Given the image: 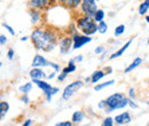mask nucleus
I'll return each instance as SVG.
<instances>
[{
	"mask_svg": "<svg viewBox=\"0 0 149 126\" xmlns=\"http://www.w3.org/2000/svg\"><path fill=\"white\" fill-rule=\"evenodd\" d=\"M33 46L36 49L44 51V52H51L56 46V33L53 32L51 29H42L37 28L32 31L30 37Z\"/></svg>",
	"mask_w": 149,
	"mask_h": 126,
	"instance_id": "f257e3e1",
	"label": "nucleus"
},
{
	"mask_svg": "<svg viewBox=\"0 0 149 126\" xmlns=\"http://www.w3.org/2000/svg\"><path fill=\"white\" fill-rule=\"evenodd\" d=\"M106 112H112L113 110L117 109H124L129 106V99L123 94V93H115L108 96L106 100Z\"/></svg>",
	"mask_w": 149,
	"mask_h": 126,
	"instance_id": "f03ea898",
	"label": "nucleus"
},
{
	"mask_svg": "<svg viewBox=\"0 0 149 126\" xmlns=\"http://www.w3.org/2000/svg\"><path fill=\"white\" fill-rule=\"evenodd\" d=\"M77 29L80 30L84 35L91 36V35L96 33L97 25H96V22L94 21L93 17L84 15V16H81V17H79L77 19Z\"/></svg>",
	"mask_w": 149,
	"mask_h": 126,
	"instance_id": "7ed1b4c3",
	"label": "nucleus"
},
{
	"mask_svg": "<svg viewBox=\"0 0 149 126\" xmlns=\"http://www.w3.org/2000/svg\"><path fill=\"white\" fill-rule=\"evenodd\" d=\"M83 85H84V83H83L81 80H76L74 83L69 84V85L64 88L63 93H62V99H63L64 101H69V99H71V96L74 95V93L78 92V90L83 87Z\"/></svg>",
	"mask_w": 149,
	"mask_h": 126,
	"instance_id": "20e7f679",
	"label": "nucleus"
},
{
	"mask_svg": "<svg viewBox=\"0 0 149 126\" xmlns=\"http://www.w3.org/2000/svg\"><path fill=\"white\" fill-rule=\"evenodd\" d=\"M97 12L96 0H83L81 1V13L90 17H94Z\"/></svg>",
	"mask_w": 149,
	"mask_h": 126,
	"instance_id": "39448f33",
	"label": "nucleus"
},
{
	"mask_svg": "<svg viewBox=\"0 0 149 126\" xmlns=\"http://www.w3.org/2000/svg\"><path fill=\"white\" fill-rule=\"evenodd\" d=\"M72 40H74V45H72V49H78V48H81L84 45L88 44L92 41V38L86 35H78V33H74L72 37Z\"/></svg>",
	"mask_w": 149,
	"mask_h": 126,
	"instance_id": "423d86ee",
	"label": "nucleus"
},
{
	"mask_svg": "<svg viewBox=\"0 0 149 126\" xmlns=\"http://www.w3.org/2000/svg\"><path fill=\"white\" fill-rule=\"evenodd\" d=\"M74 45V40L71 37H65L60 41V52L61 54H68L71 49V46Z\"/></svg>",
	"mask_w": 149,
	"mask_h": 126,
	"instance_id": "0eeeda50",
	"label": "nucleus"
},
{
	"mask_svg": "<svg viewBox=\"0 0 149 126\" xmlns=\"http://www.w3.org/2000/svg\"><path fill=\"white\" fill-rule=\"evenodd\" d=\"M53 2V0H30L29 1V7L32 9H45L47 8L51 3Z\"/></svg>",
	"mask_w": 149,
	"mask_h": 126,
	"instance_id": "6e6552de",
	"label": "nucleus"
},
{
	"mask_svg": "<svg viewBox=\"0 0 149 126\" xmlns=\"http://www.w3.org/2000/svg\"><path fill=\"white\" fill-rule=\"evenodd\" d=\"M113 120H115V123H116L117 125H126V124L131 123L132 118H131L130 112L124 111V112H122V113H119V115L115 116Z\"/></svg>",
	"mask_w": 149,
	"mask_h": 126,
	"instance_id": "1a4fd4ad",
	"label": "nucleus"
},
{
	"mask_svg": "<svg viewBox=\"0 0 149 126\" xmlns=\"http://www.w3.org/2000/svg\"><path fill=\"white\" fill-rule=\"evenodd\" d=\"M32 68H42V67H49V61H47L42 55H35L32 60Z\"/></svg>",
	"mask_w": 149,
	"mask_h": 126,
	"instance_id": "9d476101",
	"label": "nucleus"
},
{
	"mask_svg": "<svg viewBox=\"0 0 149 126\" xmlns=\"http://www.w3.org/2000/svg\"><path fill=\"white\" fill-rule=\"evenodd\" d=\"M32 83H35L38 87L42 90V93H44L45 95H46L48 92H51L52 88H53V86H52L49 83L45 81L44 79H32Z\"/></svg>",
	"mask_w": 149,
	"mask_h": 126,
	"instance_id": "9b49d317",
	"label": "nucleus"
},
{
	"mask_svg": "<svg viewBox=\"0 0 149 126\" xmlns=\"http://www.w3.org/2000/svg\"><path fill=\"white\" fill-rule=\"evenodd\" d=\"M29 73H30V77L32 79H45V78H47V74L40 68H33Z\"/></svg>",
	"mask_w": 149,
	"mask_h": 126,
	"instance_id": "f8f14e48",
	"label": "nucleus"
},
{
	"mask_svg": "<svg viewBox=\"0 0 149 126\" xmlns=\"http://www.w3.org/2000/svg\"><path fill=\"white\" fill-rule=\"evenodd\" d=\"M132 41H133V40H132V39H130V40H129V41H127V42H126L124 46H122V47H120V48H119L117 52H115L113 54L110 55V56H109V58H110V60H115V58H117V57L122 56V55H123L124 53H125V52H126V49L129 48V46H130L131 44H132Z\"/></svg>",
	"mask_w": 149,
	"mask_h": 126,
	"instance_id": "ddd939ff",
	"label": "nucleus"
},
{
	"mask_svg": "<svg viewBox=\"0 0 149 126\" xmlns=\"http://www.w3.org/2000/svg\"><path fill=\"white\" fill-rule=\"evenodd\" d=\"M63 6L68 7V8H71V9H74L77 8L79 5H81V1L83 0H58Z\"/></svg>",
	"mask_w": 149,
	"mask_h": 126,
	"instance_id": "4468645a",
	"label": "nucleus"
},
{
	"mask_svg": "<svg viewBox=\"0 0 149 126\" xmlns=\"http://www.w3.org/2000/svg\"><path fill=\"white\" fill-rule=\"evenodd\" d=\"M85 119V113L81 111V110H77L72 113V117H71V122L74 124H78V123H81L83 120Z\"/></svg>",
	"mask_w": 149,
	"mask_h": 126,
	"instance_id": "2eb2a0df",
	"label": "nucleus"
},
{
	"mask_svg": "<svg viewBox=\"0 0 149 126\" xmlns=\"http://www.w3.org/2000/svg\"><path fill=\"white\" fill-rule=\"evenodd\" d=\"M106 74H107V73L104 71H102V70H96V71H94L93 73H92V76H91V78H92L91 84H96V83H99Z\"/></svg>",
	"mask_w": 149,
	"mask_h": 126,
	"instance_id": "dca6fc26",
	"label": "nucleus"
},
{
	"mask_svg": "<svg viewBox=\"0 0 149 126\" xmlns=\"http://www.w3.org/2000/svg\"><path fill=\"white\" fill-rule=\"evenodd\" d=\"M140 64H142V58H141V57H135L134 61H133L130 65L124 70V73H129V72L133 71V70H134L135 68H138Z\"/></svg>",
	"mask_w": 149,
	"mask_h": 126,
	"instance_id": "f3484780",
	"label": "nucleus"
},
{
	"mask_svg": "<svg viewBox=\"0 0 149 126\" xmlns=\"http://www.w3.org/2000/svg\"><path fill=\"white\" fill-rule=\"evenodd\" d=\"M29 14H30V16H31V23H32V24H36L37 22L40 21V18H41V14H40V12H39L38 9H32V8H30V9H29Z\"/></svg>",
	"mask_w": 149,
	"mask_h": 126,
	"instance_id": "a211bd4d",
	"label": "nucleus"
},
{
	"mask_svg": "<svg viewBox=\"0 0 149 126\" xmlns=\"http://www.w3.org/2000/svg\"><path fill=\"white\" fill-rule=\"evenodd\" d=\"M8 110H9V104H8V102L1 101V102H0V118H1V119L5 118V116H6V113L8 112Z\"/></svg>",
	"mask_w": 149,
	"mask_h": 126,
	"instance_id": "6ab92c4d",
	"label": "nucleus"
},
{
	"mask_svg": "<svg viewBox=\"0 0 149 126\" xmlns=\"http://www.w3.org/2000/svg\"><path fill=\"white\" fill-rule=\"evenodd\" d=\"M76 64H74V58H71L70 61H69V63H68V67L67 68H64V69H62V72H65V73H71V72L76 71Z\"/></svg>",
	"mask_w": 149,
	"mask_h": 126,
	"instance_id": "aec40b11",
	"label": "nucleus"
},
{
	"mask_svg": "<svg viewBox=\"0 0 149 126\" xmlns=\"http://www.w3.org/2000/svg\"><path fill=\"white\" fill-rule=\"evenodd\" d=\"M115 84V80L112 79V80H108V81H106V83H102V84H97L95 87H94V90H96V92H99V90H103V88H106V87H108V86H111Z\"/></svg>",
	"mask_w": 149,
	"mask_h": 126,
	"instance_id": "412c9836",
	"label": "nucleus"
},
{
	"mask_svg": "<svg viewBox=\"0 0 149 126\" xmlns=\"http://www.w3.org/2000/svg\"><path fill=\"white\" fill-rule=\"evenodd\" d=\"M148 9H149V0H145L140 5V7H139V14L140 15H145L148 12Z\"/></svg>",
	"mask_w": 149,
	"mask_h": 126,
	"instance_id": "4be33fe9",
	"label": "nucleus"
},
{
	"mask_svg": "<svg viewBox=\"0 0 149 126\" xmlns=\"http://www.w3.org/2000/svg\"><path fill=\"white\" fill-rule=\"evenodd\" d=\"M19 92H22L23 94H28L29 92H31L32 90V83H25L24 85L19 86Z\"/></svg>",
	"mask_w": 149,
	"mask_h": 126,
	"instance_id": "5701e85b",
	"label": "nucleus"
},
{
	"mask_svg": "<svg viewBox=\"0 0 149 126\" xmlns=\"http://www.w3.org/2000/svg\"><path fill=\"white\" fill-rule=\"evenodd\" d=\"M94 21L95 22H97V23H100V22H102L103 21V18H104V12L102 10V9H97V12L95 13V15H94Z\"/></svg>",
	"mask_w": 149,
	"mask_h": 126,
	"instance_id": "b1692460",
	"label": "nucleus"
},
{
	"mask_svg": "<svg viewBox=\"0 0 149 126\" xmlns=\"http://www.w3.org/2000/svg\"><path fill=\"white\" fill-rule=\"evenodd\" d=\"M107 30H108V24H107L104 21H102V22H100V23L97 24V32H100V33H106Z\"/></svg>",
	"mask_w": 149,
	"mask_h": 126,
	"instance_id": "393cba45",
	"label": "nucleus"
},
{
	"mask_svg": "<svg viewBox=\"0 0 149 126\" xmlns=\"http://www.w3.org/2000/svg\"><path fill=\"white\" fill-rule=\"evenodd\" d=\"M125 32V25L124 24H119L117 28H115V36H122Z\"/></svg>",
	"mask_w": 149,
	"mask_h": 126,
	"instance_id": "a878e982",
	"label": "nucleus"
},
{
	"mask_svg": "<svg viewBox=\"0 0 149 126\" xmlns=\"http://www.w3.org/2000/svg\"><path fill=\"white\" fill-rule=\"evenodd\" d=\"M58 90H58L57 87H53L51 92H48V93L46 94V101L51 102V101H52V97H53V95H55V94L57 93V92H58Z\"/></svg>",
	"mask_w": 149,
	"mask_h": 126,
	"instance_id": "bb28decb",
	"label": "nucleus"
},
{
	"mask_svg": "<svg viewBox=\"0 0 149 126\" xmlns=\"http://www.w3.org/2000/svg\"><path fill=\"white\" fill-rule=\"evenodd\" d=\"M113 122H115V120H113L112 117H106V118L103 119L101 126H113Z\"/></svg>",
	"mask_w": 149,
	"mask_h": 126,
	"instance_id": "cd10ccee",
	"label": "nucleus"
},
{
	"mask_svg": "<svg viewBox=\"0 0 149 126\" xmlns=\"http://www.w3.org/2000/svg\"><path fill=\"white\" fill-rule=\"evenodd\" d=\"M2 26H3V28H5V29H6V30L12 35V36H15V31H14V29H13L10 25H8L7 23H2Z\"/></svg>",
	"mask_w": 149,
	"mask_h": 126,
	"instance_id": "c85d7f7f",
	"label": "nucleus"
},
{
	"mask_svg": "<svg viewBox=\"0 0 149 126\" xmlns=\"http://www.w3.org/2000/svg\"><path fill=\"white\" fill-rule=\"evenodd\" d=\"M72 122H69V120H65V122H60V123H56L55 126H72Z\"/></svg>",
	"mask_w": 149,
	"mask_h": 126,
	"instance_id": "c756f323",
	"label": "nucleus"
},
{
	"mask_svg": "<svg viewBox=\"0 0 149 126\" xmlns=\"http://www.w3.org/2000/svg\"><path fill=\"white\" fill-rule=\"evenodd\" d=\"M49 67H52V68L54 69V71H56V72H60V70H61V68H60L58 64H56L54 62H51V61H49Z\"/></svg>",
	"mask_w": 149,
	"mask_h": 126,
	"instance_id": "7c9ffc66",
	"label": "nucleus"
},
{
	"mask_svg": "<svg viewBox=\"0 0 149 126\" xmlns=\"http://www.w3.org/2000/svg\"><path fill=\"white\" fill-rule=\"evenodd\" d=\"M14 55H15V53H14V49L13 48H9L8 49V52H7V57H8V60H13L14 58Z\"/></svg>",
	"mask_w": 149,
	"mask_h": 126,
	"instance_id": "2f4dec72",
	"label": "nucleus"
},
{
	"mask_svg": "<svg viewBox=\"0 0 149 126\" xmlns=\"http://www.w3.org/2000/svg\"><path fill=\"white\" fill-rule=\"evenodd\" d=\"M67 76H68V73H65V72H61V73L57 76V80H58V81H63V80L67 78Z\"/></svg>",
	"mask_w": 149,
	"mask_h": 126,
	"instance_id": "473e14b6",
	"label": "nucleus"
},
{
	"mask_svg": "<svg viewBox=\"0 0 149 126\" xmlns=\"http://www.w3.org/2000/svg\"><path fill=\"white\" fill-rule=\"evenodd\" d=\"M129 95H130V100H134L135 99V88H130Z\"/></svg>",
	"mask_w": 149,
	"mask_h": 126,
	"instance_id": "72a5a7b5",
	"label": "nucleus"
},
{
	"mask_svg": "<svg viewBox=\"0 0 149 126\" xmlns=\"http://www.w3.org/2000/svg\"><path fill=\"white\" fill-rule=\"evenodd\" d=\"M6 42H7V37L5 36V35H1L0 36V45L1 46H5Z\"/></svg>",
	"mask_w": 149,
	"mask_h": 126,
	"instance_id": "f704fd0d",
	"label": "nucleus"
},
{
	"mask_svg": "<svg viewBox=\"0 0 149 126\" xmlns=\"http://www.w3.org/2000/svg\"><path fill=\"white\" fill-rule=\"evenodd\" d=\"M104 51V47L103 46H100V47H96L95 49H94V52H95V54H101L102 52Z\"/></svg>",
	"mask_w": 149,
	"mask_h": 126,
	"instance_id": "c9c22d12",
	"label": "nucleus"
},
{
	"mask_svg": "<svg viewBox=\"0 0 149 126\" xmlns=\"http://www.w3.org/2000/svg\"><path fill=\"white\" fill-rule=\"evenodd\" d=\"M21 101H22V102H23V103H25V104H28V103H29V101H30V100H29V97H28V96H26V94H24V95H23V96H21Z\"/></svg>",
	"mask_w": 149,
	"mask_h": 126,
	"instance_id": "e433bc0d",
	"label": "nucleus"
},
{
	"mask_svg": "<svg viewBox=\"0 0 149 126\" xmlns=\"http://www.w3.org/2000/svg\"><path fill=\"white\" fill-rule=\"evenodd\" d=\"M129 106H130L132 109L139 108V107H138V104H135V103H134V100H130V101H129Z\"/></svg>",
	"mask_w": 149,
	"mask_h": 126,
	"instance_id": "4c0bfd02",
	"label": "nucleus"
},
{
	"mask_svg": "<svg viewBox=\"0 0 149 126\" xmlns=\"http://www.w3.org/2000/svg\"><path fill=\"white\" fill-rule=\"evenodd\" d=\"M99 108L104 110V108H106V101H104V100H103V101H101V102L99 103Z\"/></svg>",
	"mask_w": 149,
	"mask_h": 126,
	"instance_id": "58836bf2",
	"label": "nucleus"
},
{
	"mask_svg": "<svg viewBox=\"0 0 149 126\" xmlns=\"http://www.w3.org/2000/svg\"><path fill=\"white\" fill-rule=\"evenodd\" d=\"M31 124H32V119H26V120L24 122V124H23L22 126H30Z\"/></svg>",
	"mask_w": 149,
	"mask_h": 126,
	"instance_id": "ea45409f",
	"label": "nucleus"
},
{
	"mask_svg": "<svg viewBox=\"0 0 149 126\" xmlns=\"http://www.w3.org/2000/svg\"><path fill=\"white\" fill-rule=\"evenodd\" d=\"M74 60V62H81V61H83V56H81V55H79V56H76Z\"/></svg>",
	"mask_w": 149,
	"mask_h": 126,
	"instance_id": "a19ab883",
	"label": "nucleus"
},
{
	"mask_svg": "<svg viewBox=\"0 0 149 126\" xmlns=\"http://www.w3.org/2000/svg\"><path fill=\"white\" fill-rule=\"evenodd\" d=\"M55 76H56V71H53L51 74H48V76H47V78H48V79H53Z\"/></svg>",
	"mask_w": 149,
	"mask_h": 126,
	"instance_id": "79ce46f5",
	"label": "nucleus"
},
{
	"mask_svg": "<svg viewBox=\"0 0 149 126\" xmlns=\"http://www.w3.org/2000/svg\"><path fill=\"white\" fill-rule=\"evenodd\" d=\"M111 71H112V69H111V68H109V67H108V68H106V70H104V72H106L107 74H110V73H111Z\"/></svg>",
	"mask_w": 149,
	"mask_h": 126,
	"instance_id": "37998d69",
	"label": "nucleus"
},
{
	"mask_svg": "<svg viewBox=\"0 0 149 126\" xmlns=\"http://www.w3.org/2000/svg\"><path fill=\"white\" fill-rule=\"evenodd\" d=\"M26 39H28V38H26V37H22V38H21V40H22V41H25V40H26Z\"/></svg>",
	"mask_w": 149,
	"mask_h": 126,
	"instance_id": "c03bdc74",
	"label": "nucleus"
},
{
	"mask_svg": "<svg viewBox=\"0 0 149 126\" xmlns=\"http://www.w3.org/2000/svg\"><path fill=\"white\" fill-rule=\"evenodd\" d=\"M146 22H147V23H149V15H148V16H146Z\"/></svg>",
	"mask_w": 149,
	"mask_h": 126,
	"instance_id": "a18cd8bd",
	"label": "nucleus"
},
{
	"mask_svg": "<svg viewBox=\"0 0 149 126\" xmlns=\"http://www.w3.org/2000/svg\"><path fill=\"white\" fill-rule=\"evenodd\" d=\"M146 103H147V104H148V106H149V101H147V102H146Z\"/></svg>",
	"mask_w": 149,
	"mask_h": 126,
	"instance_id": "49530a36",
	"label": "nucleus"
},
{
	"mask_svg": "<svg viewBox=\"0 0 149 126\" xmlns=\"http://www.w3.org/2000/svg\"><path fill=\"white\" fill-rule=\"evenodd\" d=\"M147 42H148V45H149V38H148V41H147Z\"/></svg>",
	"mask_w": 149,
	"mask_h": 126,
	"instance_id": "de8ad7c7",
	"label": "nucleus"
},
{
	"mask_svg": "<svg viewBox=\"0 0 149 126\" xmlns=\"http://www.w3.org/2000/svg\"><path fill=\"white\" fill-rule=\"evenodd\" d=\"M148 85H149V80H148Z\"/></svg>",
	"mask_w": 149,
	"mask_h": 126,
	"instance_id": "09e8293b",
	"label": "nucleus"
}]
</instances>
